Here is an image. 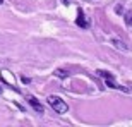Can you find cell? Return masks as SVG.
Wrapping results in <instances>:
<instances>
[{
	"label": "cell",
	"mask_w": 132,
	"mask_h": 127,
	"mask_svg": "<svg viewBox=\"0 0 132 127\" xmlns=\"http://www.w3.org/2000/svg\"><path fill=\"white\" fill-rule=\"evenodd\" d=\"M46 103H48V105L53 108L57 113H65L69 110V105H67V103H65L60 96H55V94H50V96L46 98Z\"/></svg>",
	"instance_id": "6da1fadb"
},
{
	"label": "cell",
	"mask_w": 132,
	"mask_h": 127,
	"mask_svg": "<svg viewBox=\"0 0 132 127\" xmlns=\"http://www.w3.org/2000/svg\"><path fill=\"white\" fill-rule=\"evenodd\" d=\"M26 100H28V103H29V105H31V107H33L38 113H43V105H41V103H39L38 100L33 96V94H28V96H26Z\"/></svg>",
	"instance_id": "7a4b0ae2"
},
{
	"label": "cell",
	"mask_w": 132,
	"mask_h": 127,
	"mask_svg": "<svg viewBox=\"0 0 132 127\" xmlns=\"http://www.w3.org/2000/svg\"><path fill=\"white\" fill-rule=\"evenodd\" d=\"M76 22H77L79 28H88V21H86V17H84V10L82 9H77V19H76Z\"/></svg>",
	"instance_id": "3957f363"
},
{
	"label": "cell",
	"mask_w": 132,
	"mask_h": 127,
	"mask_svg": "<svg viewBox=\"0 0 132 127\" xmlns=\"http://www.w3.org/2000/svg\"><path fill=\"white\" fill-rule=\"evenodd\" d=\"M112 43H113V45H115V46H117V48H120V50H123V52H127V50H129V46H127V45L123 43L122 39H118V38H113V39H112Z\"/></svg>",
	"instance_id": "277c9868"
},
{
	"label": "cell",
	"mask_w": 132,
	"mask_h": 127,
	"mask_svg": "<svg viewBox=\"0 0 132 127\" xmlns=\"http://www.w3.org/2000/svg\"><path fill=\"white\" fill-rule=\"evenodd\" d=\"M98 72V76H101L103 79H113V76L110 72H106V70H96Z\"/></svg>",
	"instance_id": "5b68a950"
},
{
	"label": "cell",
	"mask_w": 132,
	"mask_h": 127,
	"mask_svg": "<svg viewBox=\"0 0 132 127\" xmlns=\"http://www.w3.org/2000/svg\"><path fill=\"white\" fill-rule=\"evenodd\" d=\"M125 24L130 28L132 26V10H129V12H125Z\"/></svg>",
	"instance_id": "8992f818"
},
{
	"label": "cell",
	"mask_w": 132,
	"mask_h": 127,
	"mask_svg": "<svg viewBox=\"0 0 132 127\" xmlns=\"http://www.w3.org/2000/svg\"><path fill=\"white\" fill-rule=\"evenodd\" d=\"M55 76H59V77H67L69 74H67V70H62V69H57V70H55Z\"/></svg>",
	"instance_id": "52a82bcc"
},
{
	"label": "cell",
	"mask_w": 132,
	"mask_h": 127,
	"mask_svg": "<svg viewBox=\"0 0 132 127\" xmlns=\"http://www.w3.org/2000/svg\"><path fill=\"white\" fill-rule=\"evenodd\" d=\"M64 2H65V4H69V0H64Z\"/></svg>",
	"instance_id": "ba28073f"
}]
</instances>
